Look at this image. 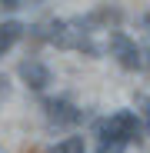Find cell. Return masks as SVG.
I'll return each mask as SVG.
<instances>
[{"label":"cell","mask_w":150,"mask_h":153,"mask_svg":"<svg viewBox=\"0 0 150 153\" xmlns=\"http://www.w3.org/2000/svg\"><path fill=\"white\" fill-rule=\"evenodd\" d=\"M0 93H7V76H0Z\"/></svg>","instance_id":"obj_11"},{"label":"cell","mask_w":150,"mask_h":153,"mask_svg":"<svg viewBox=\"0 0 150 153\" xmlns=\"http://www.w3.org/2000/svg\"><path fill=\"white\" fill-rule=\"evenodd\" d=\"M97 133L104 137V140L134 143V140H140V120H137V113H130V110H117L113 117H107V120L97 123Z\"/></svg>","instance_id":"obj_1"},{"label":"cell","mask_w":150,"mask_h":153,"mask_svg":"<svg viewBox=\"0 0 150 153\" xmlns=\"http://www.w3.org/2000/svg\"><path fill=\"white\" fill-rule=\"evenodd\" d=\"M143 126H147V133H150V100H143Z\"/></svg>","instance_id":"obj_9"},{"label":"cell","mask_w":150,"mask_h":153,"mask_svg":"<svg viewBox=\"0 0 150 153\" xmlns=\"http://www.w3.org/2000/svg\"><path fill=\"white\" fill-rule=\"evenodd\" d=\"M100 153H123V143H117V140H104Z\"/></svg>","instance_id":"obj_8"},{"label":"cell","mask_w":150,"mask_h":153,"mask_svg":"<svg viewBox=\"0 0 150 153\" xmlns=\"http://www.w3.org/2000/svg\"><path fill=\"white\" fill-rule=\"evenodd\" d=\"M20 76L27 80L30 90H43V87L50 83V70H47L40 60H23V63H20Z\"/></svg>","instance_id":"obj_5"},{"label":"cell","mask_w":150,"mask_h":153,"mask_svg":"<svg viewBox=\"0 0 150 153\" xmlns=\"http://www.w3.org/2000/svg\"><path fill=\"white\" fill-rule=\"evenodd\" d=\"M43 113L50 123H57V126H73V123H80L84 113L70 103V100H47L43 103Z\"/></svg>","instance_id":"obj_4"},{"label":"cell","mask_w":150,"mask_h":153,"mask_svg":"<svg viewBox=\"0 0 150 153\" xmlns=\"http://www.w3.org/2000/svg\"><path fill=\"white\" fill-rule=\"evenodd\" d=\"M0 4H4L7 10H13V7H17V0H0Z\"/></svg>","instance_id":"obj_10"},{"label":"cell","mask_w":150,"mask_h":153,"mask_svg":"<svg viewBox=\"0 0 150 153\" xmlns=\"http://www.w3.org/2000/svg\"><path fill=\"white\" fill-rule=\"evenodd\" d=\"M54 153H87L84 150V137H67L63 143H57Z\"/></svg>","instance_id":"obj_7"},{"label":"cell","mask_w":150,"mask_h":153,"mask_svg":"<svg viewBox=\"0 0 150 153\" xmlns=\"http://www.w3.org/2000/svg\"><path fill=\"white\" fill-rule=\"evenodd\" d=\"M50 40L57 47H73V50H87V53H97V47L90 43V33L84 23H67V20H54L50 23Z\"/></svg>","instance_id":"obj_2"},{"label":"cell","mask_w":150,"mask_h":153,"mask_svg":"<svg viewBox=\"0 0 150 153\" xmlns=\"http://www.w3.org/2000/svg\"><path fill=\"white\" fill-rule=\"evenodd\" d=\"M20 37H23V27H20L17 20H7L4 27H0V57H4V53H7V50H10Z\"/></svg>","instance_id":"obj_6"},{"label":"cell","mask_w":150,"mask_h":153,"mask_svg":"<svg viewBox=\"0 0 150 153\" xmlns=\"http://www.w3.org/2000/svg\"><path fill=\"white\" fill-rule=\"evenodd\" d=\"M110 57H117V63L123 70H140L143 67V53H140V47L127 37V33H120V30H110Z\"/></svg>","instance_id":"obj_3"}]
</instances>
